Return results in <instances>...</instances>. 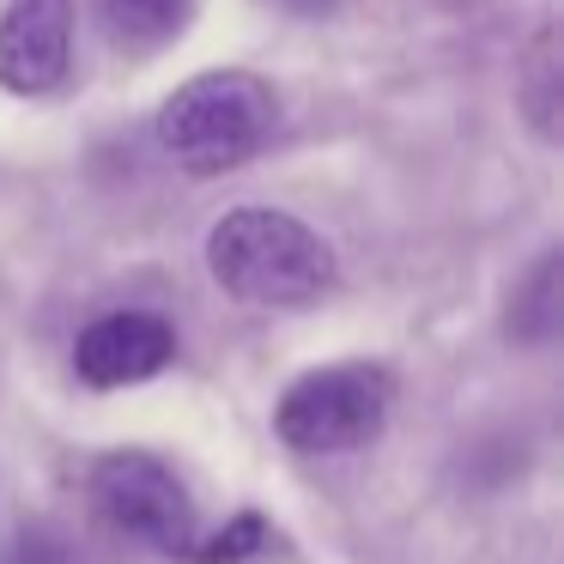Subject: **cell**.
<instances>
[{"mask_svg": "<svg viewBox=\"0 0 564 564\" xmlns=\"http://www.w3.org/2000/svg\"><path fill=\"white\" fill-rule=\"evenodd\" d=\"M268 7H280L285 19H328L340 0H268Z\"/></svg>", "mask_w": 564, "mask_h": 564, "instance_id": "cell-10", "label": "cell"}, {"mask_svg": "<svg viewBox=\"0 0 564 564\" xmlns=\"http://www.w3.org/2000/svg\"><path fill=\"white\" fill-rule=\"evenodd\" d=\"M91 503L116 534L140 540L152 552H171V558H188L200 540L195 503H188L183 479L159 455H140V449L104 455L98 474H91Z\"/></svg>", "mask_w": 564, "mask_h": 564, "instance_id": "cell-4", "label": "cell"}, {"mask_svg": "<svg viewBox=\"0 0 564 564\" xmlns=\"http://www.w3.org/2000/svg\"><path fill=\"white\" fill-rule=\"evenodd\" d=\"M510 334H516V340H528V346H546L552 334H558V249H546V256L534 261V273L516 285Z\"/></svg>", "mask_w": 564, "mask_h": 564, "instance_id": "cell-8", "label": "cell"}, {"mask_svg": "<svg viewBox=\"0 0 564 564\" xmlns=\"http://www.w3.org/2000/svg\"><path fill=\"white\" fill-rule=\"evenodd\" d=\"M273 122H280V98L268 79L243 74V67H213L159 104V147L188 176H219L256 159Z\"/></svg>", "mask_w": 564, "mask_h": 564, "instance_id": "cell-2", "label": "cell"}, {"mask_svg": "<svg viewBox=\"0 0 564 564\" xmlns=\"http://www.w3.org/2000/svg\"><path fill=\"white\" fill-rule=\"evenodd\" d=\"M394 382L382 365H322L304 370L273 406V431L297 455H340L382 431Z\"/></svg>", "mask_w": 564, "mask_h": 564, "instance_id": "cell-3", "label": "cell"}, {"mask_svg": "<svg viewBox=\"0 0 564 564\" xmlns=\"http://www.w3.org/2000/svg\"><path fill=\"white\" fill-rule=\"evenodd\" d=\"M98 19L128 50H159L188 25V0H98Z\"/></svg>", "mask_w": 564, "mask_h": 564, "instance_id": "cell-7", "label": "cell"}, {"mask_svg": "<svg viewBox=\"0 0 564 564\" xmlns=\"http://www.w3.org/2000/svg\"><path fill=\"white\" fill-rule=\"evenodd\" d=\"M74 62V0H7L0 7V91L43 98Z\"/></svg>", "mask_w": 564, "mask_h": 564, "instance_id": "cell-5", "label": "cell"}, {"mask_svg": "<svg viewBox=\"0 0 564 564\" xmlns=\"http://www.w3.org/2000/svg\"><path fill=\"white\" fill-rule=\"evenodd\" d=\"M207 268L237 304L297 310L334 285V249L280 207H237L207 231Z\"/></svg>", "mask_w": 564, "mask_h": 564, "instance_id": "cell-1", "label": "cell"}, {"mask_svg": "<svg viewBox=\"0 0 564 564\" xmlns=\"http://www.w3.org/2000/svg\"><path fill=\"white\" fill-rule=\"evenodd\" d=\"M261 546H268V522H261V516H237L225 534L195 540V552H188V558H195V564H243L249 552H261Z\"/></svg>", "mask_w": 564, "mask_h": 564, "instance_id": "cell-9", "label": "cell"}, {"mask_svg": "<svg viewBox=\"0 0 564 564\" xmlns=\"http://www.w3.org/2000/svg\"><path fill=\"white\" fill-rule=\"evenodd\" d=\"M176 358V328L152 310H110L74 340V370L86 389H134Z\"/></svg>", "mask_w": 564, "mask_h": 564, "instance_id": "cell-6", "label": "cell"}]
</instances>
